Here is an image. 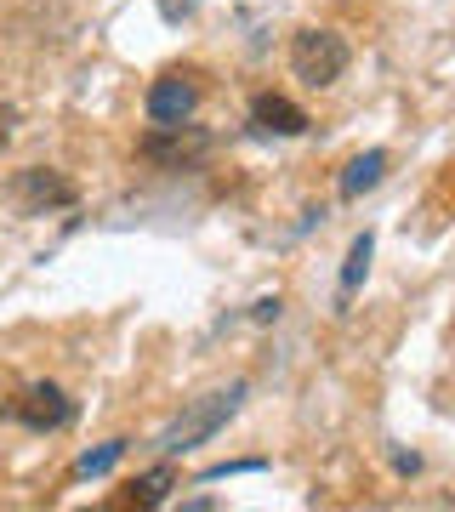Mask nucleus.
<instances>
[{"label": "nucleus", "instance_id": "f257e3e1", "mask_svg": "<svg viewBox=\"0 0 455 512\" xmlns=\"http://www.w3.org/2000/svg\"><path fill=\"white\" fill-rule=\"evenodd\" d=\"M245 393H251L245 382H228V387H217V393L194 399L177 421H171V427H165L160 450H165V456H188V450H200L205 439H217L222 427H228V416H234L239 404H245Z\"/></svg>", "mask_w": 455, "mask_h": 512}, {"label": "nucleus", "instance_id": "f03ea898", "mask_svg": "<svg viewBox=\"0 0 455 512\" xmlns=\"http://www.w3.org/2000/svg\"><path fill=\"white\" fill-rule=\"evenodd\" d=\"M347 63H353V52H347V40L336 29H296L291 35V74L302 86H313V92L336 86L347 74Z\"/></svg>", "mask_w": 455, "mask_h": 512}, {"label": "nucleus", "instance_id": "7ed1b4c3", "mask_svg": "<svg viewBox=\"0 0 455 512\" xmlns=\"http://www.w3.org/2000/svg\"><path fill=\"white\" fill-rule=\"evenodd\" d=\"M6 200L18 205L23 217H46V211L74 205V183L63 171H52V165H23V171H12V183H6Z\"/></svg>", "mask_w": 455, "mask_h": 512}, {"label": "nucleus", "instance_id": "20e7f679", "mask_svg": "<svg viewBox=\"0 0 455 512\" xmlns=\"http://www.w3.org/2000/svg\"><path fill=\"white\" fill-rule=\"evenodd\" d=\"M0 416H6V421H23L29 433H57V427L74 416V404H69V393H63V387L35 382V387H23L18 399L0 404Z\"/></svg>", "mask_w": 455, "mask_h": 512}, {"label": "nucleus", "instance_id": "39448f33", "mask_svg": "<svg viewBox=\"0 0 455 512\" xmlns=\"http://www.w3.org/2000/svg\"><path fill=\"white\" fill-rule=\"evenodd\" d=\"M148 120L154 126H182V120H194V109H200V74L188 69H165L154 86H148Z\"/></svg>", "mask_w": 455, "mask_h": 512}, {"label": "nucleus", "instance_id": "423d86ee", "mask_svg": "<svg viewBox=\"0 0 455 512\" xmlns=\"http://www.w3.org/2000/svg\"><path fill=\"white\" fill-rule=\"evenodd\" d=\"M137 154L154 160V165H194L200 154H211V137H205L200 126H188V120H182V126H154L143 143H137Z\"/></svg>", "mask_w": 455, "mask_h": 512}, {"label": "nucleus", "instance_id": "0eeeda50", "mask_svg": "<svg viewBox=\"0 0 455 512\" xmlns=\"http://www.w3.org/2000/svg\"><path fill=\"white\" fill-rule=\"evenodd\" d=\"M251 120L262 131H273V137H302V131H308V114L296 109L291 97H279V92H262L251 103Z\"/></svg>", "mask_w": 455, "mask_h": 512}, {"label": "nucleus", "instance_id": "6e6552de", "mask_svg": "<svg viewBox=\"0 0 455 512\" xmlns=\"http://www.w3.org/2000/svg\"><path fill=\"white\" fill-rule=\"evenodd\" d=\"M387 177V148H364V154H353L342 171V200H359V194H370V188Z\"/></svg>", "mask_w": 455, "mask_h": 512}, {"label": "nucleus", "instance_id": "1a4fd4ad", "mask_svg": "<svg viewBox=\"0 0 455 512\" xmlns=\"http://www.w3.org/2000/svg\"><path fill=\"white\" fill-rule=\"evenodd\" d=\"M370 256H376V239H370V234H359L353 245H347V262H342V302L364 285V274H370Z\"/></svg>", "mask_w": 455, "mask_h": 512}, {"label": "nucleus", "instance_id": "9d476101", "mask_svg": "<svg viewBox=\"0 0 455 512\" xmlns=\"http://www.w3.org/2000/svg\"><path fill=\"white\" fill-rule=\"evenodd\" d=\"M171 484H177V478H171V467H154V473H143V478H131L126 484V501H137V507H160L165 495H171Z\"/></svg>", "mask_w": 455, "mask_h": 512}, {"label": "nucleus", "instance_id": "9b49d317", "mask_svg": "<svg viewBox=\"0 0 455 512\" xmlns=\"http://www.w3.org/2000/svg\"><path fill=\"white\" fill-rule=\"evenodd\" d=\"M120 456H126V439H109V444H97V450H86L74 473H80V478H103V473H114V461H120Z\"/></svg>", "mask_w": 455, "mask_h": 512}, {"label": "nucleus", "instance_id": "f8f14e48", "mask_svg": "<svg viewBox=\"0 0 455 512\" xmlns=\"http://www.w3.org/2000/svg\"><path fill=\"white\" fill-rule=\"evenodd\" d=\"M154 6H160L165 23H188L194 12H200V0H154Z\"/></svg>", "mask_w": 455, "mask_h": 512}, {"label": "nucleus", "instance_id": "ddd939ff", "mask_svg": "<svg viewBox=\"0 0 455 512\" xmlns=\"http://www.w3.org/2000/svg\"><path fill=\"white\" fill-rule=\"evenodd\" d=\"M12 137H18V109H12V103H0V154L12 148Z\"/></svg>", "mask_w": 455, "mask_h": 512}, {"label": "nucleus", "instance_id": "4468645a", "mask_svg": "<svg viewBox=\"0 0 455 512\" xmlns=\"http://www.w3.org/2000/svg\"><path fill=\"white\" fill-rule=\"evenodd\" d=\"M279 308H285L279 296H262V302L251 308V319H256V325H268V319H279Z\"/></svg>", "mask_w": 455, "mask_h": 512}]
</instances>
